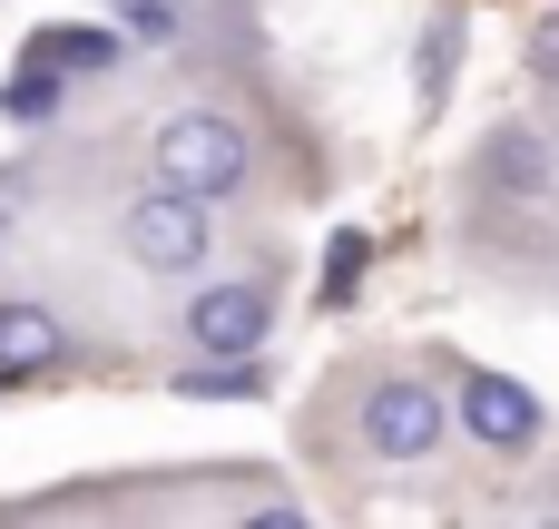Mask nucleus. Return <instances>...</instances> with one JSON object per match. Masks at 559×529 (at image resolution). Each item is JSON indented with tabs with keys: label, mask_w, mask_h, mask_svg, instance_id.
<instances>
[{
	"label": "nucleus",
	"mask_w": 559,
	"mask_h": 529,
	"mask_svg": "<svg viewBox=\"0 0 559 529\" xmlns=\"http://www.w3.org/2000/svg\"><path fill=\"white\" fill-rule=\"evenodd\" d=\"M0 383H10V373H0Z\"/></svg>",
	"instance_id": "nucleus-15"
},
{
	"label": "nucleus",
	"mask_w": 559,
	"mask_h": 529,
	"mask_svg": "<svg viewBox=\"0 0 559 529\" xmlns=\"http://www.w3.org/2000/svg\"><path fill=\"white\" fill-rule=\"evenodd\" d=\"M147 167H157V187H177V196H236L246 177H255V147H246V128L236 118H216V108H177L167 128H157V147H147Z\"/></svg>",
	"instance_id": "nucleus-1"
},
{
	"label": "nucleus",
	"mask_w": 559,
	"mask_h": 529,
	"mask_svg": "<svg viewBox=\"0 0 559 529\" xmlns=\"http://www.w3.org/2000/svg\"><path fill=\"white\" fill-rule=\"evenodd\" d=\"M265 334H275V294L265 285H206L187 304V344L197 353H265Z\"/></svg>",
	"instance_id": "nucleus-4"
},
{
	"label": "nucleus",
	"mask_w": 559,
	"mask_h": 529,
	"mask_svg": "<svg viewBox=\"0 0 559 529\" xmlns=\"http://www.w3.org/2000/svg\"><path fill=\"white\" fill-rule=\"evenodd\" d=\"M69 353V334H59V314L49 304H0V373L20 383V373H49Z\"/></svg>",
	"instance_id": "nucleus-6"
},
{
	"label": "nucleus",
	"mask_w": 559,
	"mask_h": 529,
	"mask_svg": "<svg viewBox=\"0 0 559 529\" xmlns=\"http://www.w3.org/2000/svg\"><path fill=\"white\" fill-rule=\"evenodd\" d=\"M491 167H501L511 187H540V147H531L521 128H501V137H491Z\"/></svg>",
	"instance_id": "nucleus-12"
},
{
	"label": "nucleus",
	"mask_w": 559,
	"mask_h": 529,
	"mask_svg": "<svg viewBox=\"0 0 559 529\" xmlns=\"http://www.w3.org/2000/svg\"><path fill=\"white\" fill-rule=\"evenodd\" d=\"M462 422H472L491 452H531V442H540V393L511 383V373H472V383H462Z\"/></svg>",
	"instance_id": "nucleus-5"
},
{
	"label": "nucleus",
	"mask_w": 559,
	"mask_h": 529,
	"mask_svg": "<svg viewBox=\"0 0 559 529\" xmlns=\"http://www.w3.org/2000/svg\"><path fill=\"white\" fill-rule=\"evenodd\" d=\"M364 265H373V236H354V226H344V236L324 245V304H344V294L364 285Z\"/></svg>",
	"instance_id": "nucleus-9"
},
{
	"label": "nucleus",
	"mask_w": 559,
	"mask_h": 529,
	"mask_svg": "<svg viewBox=\"0 0 559 529\" xmlns=\"http://www.w3.org/2000/svg\"><path fill=\"white\" fill-rule=\"evenodd\" d=\"M531 69H540V79H559V20H540V39H531Z\"/></svg>",
	"instance_id": "nucleus-14"
},
{
	"label": "nucleus",
	"mask_w": 559,
	"mask_h": 529,
	"mask_svg": "<svg viewBox=\"0 0 559 529\" xmlns=\"http://www.w3.org/2000/svg\"><path fill=\"white\" fill-rule=\"evenodd\" d=\"M29 59H39V69H118V39H108V29H39Z\"/></svg>",
	"instance_id": "nucleus-8"
},
{
	"label": "nucleus",
	"mask_w": 559,
	"mask_h": 529,
	"mask_svg": "<svg viewBox=\"0 0 559 529\" xmlns=\"http://www.w3.org/2000/svg\"><path fill=\"white\" fill-rule=\"evenodd\" d=\"M118 20H128L138 39H177V20H187V10H177V0H118Z\"/></svg>",
	"instance_id": "nucleus-13"
},
{
	"label": "nucleus",
	"mask_w": 559,
	"mask_h": 529,
	"mask_svg": "<svg viewBox=\"0 0 559 529\" xmlns=\"http://www.w3.org/2000/svg\"><path fill=\"white\" fill-rule=\"evenodd\" d=\"M364 442L383 461H432L442 452V393L432 383H373L364 393Z\"/></svg>",
	"instance_id": "nucleus-3"
},
{
	"label": "nucleus",
	"mask_w": 559,
	"mask_h": 529,
	"mask_svg": "<svg viewBox=\"0 0 559 529\" xmlns=\"http://www.w3.org/2000/svg\"><path fill=\"white\" fill-rule=\"evenodd\" d=\"M0 108H10V118H49V108H59V69H39V59H29V69L10 79V98H0Z\"/></svg>",
	"instance_id": "nucleus-10"
},
{
	"label": "nucleus",
	"mask_w": 559,
	"mask_h": 529,
	"mask_svg": "<svg viewBox=\"0 0 559 529\" xmlns=\"http://www.w3.org/2000/svg\"><path fill=\"white\" fill-rule=\"evenodd\" d=\"M118 245H128L147 275H197V265H206V245H216V216H206V196L147 187V196L118 216Z\"/></svg>",
	"instance_id": "nucleus-2"
},
{
	"label": "nucleus",
	"mask_w": 559,
	"mask_h": 529,
	"mask_svg": "<svg viewBox=\"0 0 559 529\" xmlns=\"http://www.w3.org/2000/svg\"><path fill=\"white\" fill-rule=\"evenodd\" d=\"M177 393H187V402H255L265 373H255V353H197V363L177 373Z\"/></svg>",
	"instance_id": "nucleus-7"
},
{
	"label": "nucleus",
	"mask_w": 559,
	"mask_h": 529,
	"mask_svg": "<svg viewBox=\"0 0 559 529\" xmlns=\"http://www.w3.org/2000/svg\"><path fill=\"white\" fill-rule=\"evenodd\" d=\"M452 59H462V29L442 20V29L423 39V98H432V108H442V88H452Z\"/></svg>",
	"instance_id": "nucleus-11"
}]
</instances>
